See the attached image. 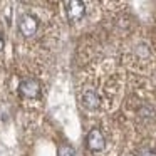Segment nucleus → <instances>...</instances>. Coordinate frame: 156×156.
Returning a JSON list of instances; mask_svg holds the SVG:
<instances>
[{"label":"nucleus","mask_w":156,"mask_h":156,"mask_svg":"<svg viewBox=\"0 0 156 156\" xmlns=\"http://www.w3.org/2000/svg\"><path fill=\"white\" fill-rule=\"evenodd\" d=\"M86 143H87V148L94 153L102 151L104 146H106V139H104V136H102V133L99 131V129H91V131L87 133Z\"/></svg>","instance_id":"obj_4"},{"label":"nucleus","mask_w":156,"mask_h":156,"mask_svg":"<svg viewBox=\"0 0 156 156\" xmlns=\"http://www.w3.org/2000/svg\"><path fill=\"white\" fill-rule=\"evenodd\" d=\"M4 45H5V42H4V39H2V35H0V51L4 49Z\"/></svg>","instance_id":"obj_7"},{"label":"nucleus","mask_w":156,"mask_h":156,"mask_svg":"<svg viewBox=\"0 0 156 156\" xmlns=\"http://www.w3.org/2000/svg\"><path fill=\"white\" fill-rule=\"evenodd\" d=\"M138 156H156V151H153L151 148H143L138 153Z\"/></svg>","instance_id":"obj_6"},{"label":"nucleus","mask_w":156,"mask_h":156,"mask_svg":"<svg viewBox=\"0 0 156 156\" xmlns=\"http://www.w3.org/2000/svg\"><path fill=\"white\" fill-rule=\"evenodd\" d=\"M86 14V4L79 0H71L66 4V15L69 22H79Z\"/></svg>","instance_id":"obj_2"},{"label":"nucleus","mask_w":156,"mask_h":156,"mask_svg":"<svg viewBox=\"0 0 156 156\" xmlns=\"http://www.w3.org/2000/svg\"><path fill=\"white\" fill-rule=\"evenodd\" d=\"M19 29H20V34L24 35V37H32V35L37 34V29H39L37 19L30 14L22 15L20 22H19Z\"/></svg>","instance_id":"obj_3"},{"label":"nucleus","mask_w":156,"mask_h":156,"mask_svg":"<svg viewBox=\"0 0 156 156\" xmlns=\"http://www.w3.org/2000/svg\"><path fill=\"white\" fill-rule=\"evenodd\" d=\"M59 156H76V151L69 144H61L59 146Z\"/></svg>","instance_id":"obj_5"},{"label":"nucleus","mask_w":156,"mask_h":156,"mask_svg":"<svg viewBox=\"0 0 156 156\" xmlns=\"http://www.w3.org/2000/svg\"><path fill=\"white\" fill-rule=\"evenodd\" d=\"M19 91H20V94L24 96L25 99H37L39 94H41V84H39L37 79H24V81L20 82V86H19Z\"/></svg>","instance_id":"obj_1"}]
</instances>
